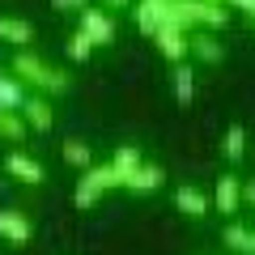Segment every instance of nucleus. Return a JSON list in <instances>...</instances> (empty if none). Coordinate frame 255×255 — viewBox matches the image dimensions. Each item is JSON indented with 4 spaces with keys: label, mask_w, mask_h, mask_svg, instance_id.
Instances as JSON below:
<instances>
[{
    "label": "nucleus",
    "mask_w": 255,
    "mask_h": 255,
    "mask_svg": "<svg viewBox=\"0 0 255 255\" xmlns=\"http://www.w3.org/2000/svg\"><path fill=\"white\" fill-rule=\"evenodd\" d=\"M13 77H17L21 85H38V90H51V94H64L68 90V73H60V68H51L47 60H38L34 51H17L13 55Z\"/></svg>",
    "instance_id": "f257e3e1"
},
{
    "label": "nucleus",
    "mask_w": 255,
    "mask_h": 255,
    "mask_svg": "<svg viewBox=\"0 0 255 255\" xmlns=\"http://www.w3.org/2000/svg\"><path fill=\"white\" fill-rule=\"evenodd\" d=\"M81 34L90 38V47H111L119 38V26L107 9H85L81 13Z\"/></svg>",
    "instance_id": "f03ea898"
},
{
    "label": "nucleus",
    "mask_w": 255,
    "mask_h": 255,
    "mask_svg": "<svg viewBox=\"0 0 255 255\" xmlns=\"http://www.w3.org/2000/svg\"><path fill=\"white\" fill-rule=\"evenodd\" d=\"M191 26H204V30H221L230 21V9H221L217 0H183Z\"/></svg>",
    "instance_id": "7ed1b4c3"
},
{
    "label": "nucleus",
    "mask_w": 255,
    "mask_h": 255,
    "mask_svg": "<svg viewBox=\"0 0 255 255\" xmlns=\"http://www.w3.org/2000/svg\"><path fill=\"white\" fill-rule=\"evenodd\" d=\"M170 4H174V0H136V4H132V13H136L140 34H149V38H153L157 30H162L166 13H170Z\"/></svg>",
    "instance_id": "20e7f679"
},
{
    "label": "nucleus",
    "mask_w": 255,
    "mask_h": 255,
    "mask_svg": "<svg viewBox=\"0 0 255 255\" xmlns=\"http://www.w3.org/2000/svg\"><path fill=\"white\" fill-rule=\"evenodd\" d=\"M4 170H9L17 183H30V187H38V183L47 179V174H43V166H38L30 153H21V149H13V153L4 157Z\"/></svg>",
    "instance_id": "39448f33"
},
{
    "label": "nucleus",
    "mask_w": 255,
    "mask_h": 255,
    "mask_svg": "<svg viewBox=\"0 0 255 255\" xmlns=\"http://www.w3.org/2000/svg\"><path fill=\"white\" fill-rule=\"evenodd\" d=\"M30 217L26 213H17V209H0V238H9L13 247H26L30 243Z\"/></svg>",
    "instance_id": "423d86ee"
},
{
    "label": "nucleus",
    "mask_w": 255,
    "mask_h": 255,
    "mask_svg": "<svg viewBox=\"0 0 255 255\" xmlns=\"http://www.w3.org/2000/svg\"><path fill=\"white\" fill-rule=\"evenodd\" d=\"M162 183H166V170H162V166H157V162H140L136 170L124 179V187H128V191H157Z\"/></svg>",
    "instance_id": "0eeeda50"
},
{
    "label": "nucleus",
    "mask_w": 255,
    "mask_h": 255,
    "mask_svg": "<svg viewBox=\"0 0 255 255\" xmlns=\"http://www.w3.org/2000/svg\"><path fill=\"white\" fill-rule=\"evenodd\" d=\"M238 191H243V183H238L234 174H221L209 204H217V213H226V217H230V213H238V204H243V200H238Z\"/></svg>",
    "instance_id": "6e6552de"
},
{
    "label": "nucleus",
    "mask_w": 255,
    "mask_h": 255,
    "mask_svg": "<svg viewBox=\"0 0 255 255\" xmlns=\"http://www.w3.org/2000/svg\"><path fill=\"white\" fill-rule=\"evenodd\" d=\"M174 204H179V213H187V217H209V213H213L209 196H204L200 187H187V183L174 191Z\"/></svg>",
    "instance_id": "1a4fd4ad"
},
{
    "label": "nucleus",
    "mask_w": 255,
    "mask_h": 255,
    "mask_svg": "<svg viewBox=\"0 0 255 255\" xmlns=\"http://www.w3.org/2000/svg\"><path fill=\"white\" fill-rule=\"evenodd\" d=\"M0 38L13 43L17 51H30V43H34V26L21 21V17H0Z\"/></svg>",
    "instance_id": "9d476101"
},
{
    "label": "nucleus",
    "mask_w": 255,
    "mask_h": 255,
    "mask_svg": "<svg viewBox=\"0 0 255 255\" xmlns=\"http://www.w3.org/2000/svg\"><path fill=\"white\" fill-rule=\"evenodd\" d=\"M21 119H26L30 132H51V124H55L51 107H47L43 98H26V102H21Z\"/></svg>",
    "instance_id": "9b49d317"
},
{
    "label": "nucleus",
    "mask_w": 255,
    "mask_h": 255,
    "mask_svg": "<svg viewBox=\"0 0 255 255\" xmlns=\"http://www.w3.org/2000/svg\"><path fill=\"white\" fill-rule=\"evenodd\" d=\"M153 43H157V51H162L166 60H174V64L187 60V34H183V30H157Z\"/></svg>",
    "instance_id": "f8f14e48"
},
{
    "label": "nucleus",
    "mask_w": 255,
    "mask_h": 255,
    "mask_svg": "<svg viewBox=\"0 0 255 255\" xmlns=\"http://www.w3.org/2000/svg\"><path fill=\"white\" fill-rule=\"evenodd\" d=\"M187 51H196L204 64H221L226 60V47H221L213 34H187Z\"/></svg>",
    "instance_id": "ddd939ff"
},
{
    "label": "nucleus",
    "mask_w": 255,
    "mask_h": 255,
    "mask_svg": "<svg viewBox=\"0 0 255 255\" xmlns=\"http://www.w3.org/2000/svg\"><path fill=\"white\" fill-rule=\"evenodd\" d=\"M136 166H140V149H136V145H119V149H115V157H111V170L119 174V187H124V179L136 170Z\"/></svg>",
    "instance_id": "4468645a"
},
{
    "label": "nucleus",
    "mask_w": 255,
    "mask_h": 255,
    "mask_svg": "<svg viewBox=\"0 0 255 255\" xmlns=\"http://www.w3.org/2000/svg\"><path fill=\"white\" fill-rule=\"evenodd\" d=\"M191 98H196V73H191L187 64H174V102L187 107Z\"/></svg>",
    "instance_id": "2eb2a0df"
},
{
    "label": "nucleus",
    "mask_w": 255,
    "mask_h": 255,
    "mask_svg": "<svg viewBox=\"0 0 255 255\" xmlns=\"http://www.w3.org/2000/svg\"><path fill=\"white\" fill-rule=\"evenodd\" d=\"M26 102V85L17 77H0V111H21Z\"/></svg>",
    "instance_id": "dca6fc26"
},
{
    "label": "nucleus",
    "mask_w": 255,
    "mask_h": 255,
    "mask_svg": "<svg viewBox=\"0 0 255 255\" xmlns=\"http://www.w3.org/2000/svg\"><path fill=\"white\" fill-rule=\"evenodd\" d=\"M26 132H30V128H26V119H21V111H0V136H4V140H17V145H21Z\"/></svg>",
    "instance_id": "f3484780"
},
{
    "label": "nucleus",
    "mask_w": 255,
    "mask_h": 255,
    "mask_svg": "<svg viewBox=\"0 0 255 255\" xmlns=\"http://www.w3.org/2000/svg\"><path fill=\"white\" fill-rule=\"evenodd\" d=\"M226 247H234L238 255H255V230L230 226V230H226Z\"/></svg>",
    "instance_id": "a211bd4d"
},
{
    "label": "nucleus",
    "mask_w": 255,
    "mask_h": 255,
    "mask_svg": "<svg viewBox=\"0 0 255 255\" xmlns=\"http://www.w3.org/2000/svg\"><path fill=\"white\" fill-rule=\"evenodd\" d=\"M81 179H90L98 191H107V187H119V174L111 170V166H85V170H81Z\"/></svg>",
    "instance_id": "6ab92c4d"
},
{
    "label": "nucleus",
    "mask_w": 255,
    "mask_h": 255,
    "mask_svg": "<svg viewBox=\"0 0 255 255\" xmlns=\"http://www.w3.org/2000/svg\"><path fill=\"white\" fill-rule=\"evenodd\" d=\"M64 162L77 166V170H85V166H90V145H85V140H64Z\"/></svg>",
    "instance_id": "aec40b11"
},
{
    "label": "nucleus",
    "mask_w": 255,
    "mask_h": 255,
    "mask_svg": "<svg viewBox=\"0 0 255 255\" xmlns=\"http://www.w3.org/2000/svg\"><path fill=\"white\" fill-rule=\"evenodd\" d=\"M98 200H102V191L94 187L90 179H81V183H77V191H73V204H77V209H81V213H85V209H94V204H98Z\"/></svg>",
    "instance_id": "412c9836"
},
{
    "label": "nucleus",
    "mask_w": 255,
    "mask_h": 255,
    "mask_svg": "<svg viewBox=\"0 0 255 255\" xmlns=\"http://www.w3.org/2000/svg\"><path fill=\"white\" fill-rule=\"evenodd\" d=\"M64 51H68V60H73V64H85V60L94 55V47H90V38H85L81 30H77V34L68 38V47H64Z\"/></svg>",
    "instance_id": "4be33fe9"
},
{
    "label": "nucleus",
    "mask_w": 255,
    "mask_h": 255,
    "mask_svg": "<svg viewBox=\"0 0 255 255\" xmlns=\"http://www.w3.org/2000/svg\"><path fill=\"white\" fill-rule=\"evenodd\" d=\"M221 149H226V157H230V162H238V157H243V149H247V132L234 124V128L226 132V145H221Z\"/></svg>",
    "instance_id": "5701e85b"
},
{
    "label": "nucleus",
    "mask_w": 255,
    "mask_h": 255,
    "mask_svg": "<svg viewBox=\"0 0 255 255\" xmlns=\"http://www.w3.org/2000/svg\"><path fill=\"white\" fill-rule=\"evenodd\" d=\"M51 9H60V13H85V9H90V0H51Z\"/></svg>",
    "instance_id": "b1692460"
},
{
    "label": "nucleus",
    "mask_w": 255,
    "mask_h": 255,
    "mask_svg": "<svg viewBox=\"0 0 255 255\" xmlns=\"http://www.w3.org/2000/svg\"><path fill=\"white\" fill-rule=\"evenodd\" d=\"M238 200H247V204H251V209H255V183H247V187L238 191Z\"/></svg>",
    "instance_id": "393cba45"
},
{
    "label": "nucleus",
    "mask_w": 255,
    "mask_h": 255,
    "mask_svg": "<svg viewBox=\"0 0 255 255\" xmlns=\"http://www.w3.org/2000/svg\"><path fill=\"white\" fill-rule=\"evenodd\" d=\"M107 4H111V9H115V4H119V9H124V4H136V0H107Z\"/></svg>",
    "instance_id": "a878e982"
}]
</instances>
